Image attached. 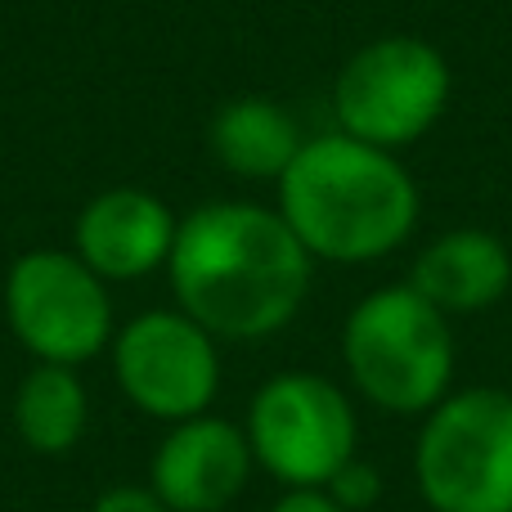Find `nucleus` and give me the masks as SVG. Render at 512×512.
<instances>
[{
    "instance_id": "nucleus-9",
    "label": "nucleus",
    "mask_w": 512,
    "mask_h": 512,
    "mask_svg": "<svg viewBox=\"0 0 512 512\" xmlns=\"http://www.w3.org/2000/svg\"><path fill=\"white\" fill-rule=\"evenodd\" d=\"M252 463V441L239 423L198 414L162 436L149 486L171 512H225L248 486Z\"/></svg>"
},
{
    "instance_id": "nucleus-4",
    "label": "nucleus",
    "mask_w": 512,
    "mask_h": 512,
    "mask_svg": "<svg viewBox=\"0 0 512 512\" xmlns=\"http://www.w3.org/2000/svg\"><path fill=\"white\" fill-rule=\"evenodd\" d=\"M414 477L432 512H512V396L450 391L414 445Z\"/></svg>"
},
{
    "instance_id": "nucleus-1",
    "label": "nucleus",
    "mask_w": 512,
    "mask_h": 512,
    "mask_svg": "<svg viewBox=\"0 0 512 512\" xmlns=\"http://www.w3.org/2000/svg\"><path fill=\"white\" fill-rule=\"evenodd\" d=\"M180 310L216 342H261L301 310L315 256L301 248L279 207L203 203L180 221L167 256Z\"/></svg>"
},
{
    "instance_id": "nucleus-2",
    "label": "nucleus",
    "mask_w": 512,
    "mask_h": 512,
    "mask_svg": "<svg viewBox=\"0 0 512 512\" xmlns=\"http://www.w3.org/2000/svg\"><path fill=\"white\" fill-rule=\"evenodd\" d=\"M279 216L315 261H382L414 234L423 198L391 149L346 131L315 135L279 180Z\"/></svg>"
},
{
    "instance_id": "nucleus-14",
    "label": "nucleus",
    "mask_w": 512,
    "mask_h": 512,
    "mask_svg": "<svg viewBox=\"0 0 512 512\" xmlns=\"http://www.w3.org/2000/svg\"><path fill=\"white\" fill-rule=\"evenodd\" d=\"M328 495L337 499L346 512H364V508H373L382 499V472L373 468V463H364L360 454H355L351 463H346L342 472H337L333 481H328Z\"/></svg>"
},
{
    "instance_id": "nucleus-13",
    "label": "nucleus",
    "mask_w": 512,
    "mask_h": 512,
    "mask_svg": "<svg viewBox=\"0 0 512 512\" xmlns=\"http://www.w3.org/2000/svg\"><path fill=\"white\" fill-rule=\"evenodd\" d=\"M90 396L72 364L36 360L14 391V427L32 454H68L86 436Z\"/></svg>"
},
{
    "instance_id": "nucleus-16",
    "label": "nucleus",
    "mask_w": 512,
    "mask_h": 512,
    "mask_svg": "<svg viewBox=\"0 0 512 512\" xmlns=\"http://www.w3.org/2000/svg\"><path fill=\"white\" fill-rule=\"evenodd\" d=\"M270 512H346V508L324 486H306V490H288Z\"/></svg>"
},
{
    "instance_id": "nucleus-11",
    "label": "nucleus",
    "mask_w": 512,
    "mask_h": 512,
    "mask_svg": "<svg viewBox=\"0 0 512 512\" xmlns=\"http://www.w3.org/2000/svg\"><path fill=\"white\" fill-rule=\"evenodd\" d=\"M512 283V256L486 230H450L418 252L409 288L423 292L445 315H477L504 301Z\"/></svg>"
},
{
    "instance_id": "nucleus-10",
    "label": "nucleus",
    "mask_w": 512,
    "mask_h": 512,
    "mask_svg": "<svg viewBox=\"0 0 512 512\" xmlns=\"http://www.w3.org/2000/svg\"><path fill=\"white\" fill-rule=\"evenodd\" d=\"M176 230L180 221L158 194L117 185L81 207L77 230H72V243H77L72 252L104 283H131L167 265L171 248H176Z\"/></svg>"
},
{
    "instance_id": "nucleus-7",
    "label": "nucleus",
    "mask_w": 512,
    "mask_h": 512,
    "mask_svg": "<svg viewBox=\"0 0 512 512\" xmlns=\"http://www.w3.org/2000/svg\"><path fill=\"white\" fill-rule=\"evenodd\" d=\"M5 319L14 337L45 364L95 360L113 342L108 288L77 252L36 248L9 265Z\"/></svg>"
},
{
    "instance_id": "nucleus-15",
    "label": "nucleus",
    "mask_w": 512,
    "mask_h": 512,
    "mask_svg": "<svg viewBox=\"0 0 512 512\" xmlns=\"http://www.w3.org/2000/svg\"><path fill=\"white\" fill-rule=\"evenodd\" d=\"M90 512H171L153 486H113L95 499Z\"/></svg>"
},
{
    "instance_id": "nucleus-5",
    "label": "nucleus",
    "mask_w": 512,
    "mask_h": 512,
    "mask_svg": "<svg viewBox=\"0 0 512 512\" xmlns=\"http://www.w3.org/2000/svg\"><path fill=\"white\" fill-rule=\"evenodd\" d=\"M450 63L423 36H378L342 63L333 81L337 131L378 149H405L441 122Z\"/></svg>"
},
{
    "instance_id": "nucleus-6",
    "label": "nucleus",
    "mask_w": 512,
    "mask_h": 512,
    "mask_svg": "<svg viewBox=\"0 0 512 512\" xmlns=\"http://www.w3.org/2000/svg\"><path fill=\"white\" fill-rule=\"evenodd\" d=\"M252 459L288 490L328 486L355 459V405L319 373H279L252 396Z\"/></svg>"
},
{
    "instance_id": "nucleus-3",
    "label": "nucleus",
    "mask_w": 512,
    "mask_h": 512,
    "mask_svg": "<svg viewBox=\"0 0 512 512\" xmlns=\"http://www.w3.org/2000/svg\"><path fill=\"white\" fill-rule=\"evenodd\" d=\"M342 360L373 409L427 414L450 396L454 382L450 319L409 283H387L346 315Z\"/></svg>"
},
{
    "instance_id": "nucleus-8",
    "label": "nucleus",
    "mask_w": 512,
    "mask_h": 512,
    "mask_svg": "<svg viewBox=\"0 0 512 512\" xmlns=\"http://www.w3.org/2000/svg\"><path fill=\"white\" fill-rule=\"evenodd\" d=\"M113 369L126 400L162 423L207 414L221 391L216 337L185 310L135 315L113 342Z\"/></svg>"
},
{
    "instance_id": "nucleus-12",
    "label": "nucleus",
    "mask_w": 512,
    "mask_h": 512,
    "mask_svg": "<svg viewBox=\"0 0 512 512\" xmlns=\"http://www.w3.org/2000/svg\"><path fill=\"white\" fill-rule=\"evenodd\" d=\"M207 144L212 158L221 162L230 176L243 180H279L297 149L306 144L297 117L283 104L265 95H243L216 108L212 126H207Z\"/></svg>"
}]
</instances>
